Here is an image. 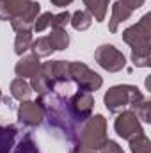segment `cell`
Returning a JSON list of instances; mask_svg holds the SVG:
<instances>
[{
  "label": "cell",
  "mask_w": 151,
  "mask_h": 153,
  "mask_svg": "<svg viewBox=\"0 0 151 153\" xmlns=\"http://www.w3.org/2000/svg\"><path fill=\"white\" fill-rule=\"evenodd\" d=\"M36 103L41 107L44 119L48 121V126L61 132L73 144L82 123L75 117L68 98L55 93V91H50L46 94H39Z\"/></svg>",
  "instance_id": "1"
},
{
  "label": "cell",
  "mask_w": 151,
  "mask_h": 153,
  "mask_svg": "<svg viewBox=\"0 0 151 153\" xmlns=\"http://www.w3.org/2000/svg\"><path fill=\"white\" fill-rule=\"evenodd\" d=\"M107 119L101 114L89 116L78 128L76 139L73 144L91 150V152H98L105 143H107Z\"/></svg>",
  "instance_id": "2"
},
{
  "label": "cell",
  "mask_w": 151,
  "mask_h": 153,
  "mask_svg": "<svg viewBox=\"0 0 151 153\" xmlns=\"http://www.w3.org/2000/svg\"><path fill=\"white\" fill-rule=\"evenodd\" d=\"M144 98V94L141 93V89L137 85H130V84H121V85H114L110 87L105 96V107L109 109V112L119 114L121 111H124L126 107H132L133 103L141 102Z\"/></svg>",
  "instance_id": "3"
},
{
  "label": "cell",
  "mask_w": 151,
  "mask_h": 153,
  "mask_svg": "<svg viewBox=\"0 0 151 153\" xmlns=\"http://www.w3.org/2000/svg\"><path fill=\"white\" fill-rule=\"evenodd\" d=\"M151 13L144 14L135 25L128 27L123 32V41L132 46L135 53H151Z\"/></svg>",
  "instance_id": "4"
},
{
  "label": "cell",
  "mask_w": 151,
  "mask_h": 153,
  "mask_svg": "<svg viewBox=\"0 0 151 153\" xmlns=\"http://www.w3.org/2000/svg\"><path fill=\"white\" fill-rule=\"evenodd\" d=\"M68 70H70V80L75 82L80 91L94 93L103 85V78L96 71H93L87 64H84L80 61L68 62Z\"/></svg>",
  "instance_id": "5"
},
{
  "label": "cell",
  "mask_w": 151,
  "mask_h": 153,
  "mask_svg": "<svg viewBox=\"0 0 151 153\" xmlns=\"http://www.w3.org/2000/svg\"><path fill=\"white\" fill-rule=\"evenodd\" d=\"M94 61L107 70L109 73H117L121 70H124L126 66V57L123 52H119L114 45H101L96 48L94 52Z\"/></svg>",
  "instance_id": "6"
},
{
  "label": "cell",
  "mask_w": 151,
  "mask_h": 153,
  "mask_svg": "<svg viewBox=\"0 0 151 153\" xmlns=\"http://www.w3.org/2000/svg\"><path fill=\"white\" fill-rule=\"evenodd\" d=\"M114 130L124 141H130V139L144 134L142 125H141V119L133 114L132 111H121L117 114V119L114 121Z\"/></svg>",
  "instance_id": "7"
},
{
  "label": "cell",
  "mask_w": 151,
  "mask_h": 153,
  "mask_svg": "<svg viewBox=\"0 0 151 153\" xmlns=\"http://www.w3.org/2000/svg\"><path fill=\"white\" fill-rule=\"evenodd\" d=\"M68 102H70V107H71L75 117L80 123H84L89 116H93V109H94V96H93V93L78 91L71 98H68Z\"/></svg>",
  "instance_id": "8"
},
{
  "label": "cell",
  "mask_w": 151,
  "mask_h": 153,
  "mask_svg": "<svg viewBox=\"0 0 151 153\" xmlns=\"http://www.w3.org/2000/svg\"><path fill=\"white\" fill-rule=\"evenodd\" d=\"M43 119H44L43 111L36 102L27 100V102H21V105L18 107V121L23 128H29V130L38 128L43 123Z\"/></svg>",
  "instance_id": "9"
},
{
  "label": "cell",
  "mask_w": 151,
  "mask_h": 153,
  "mask_svg": "<svg viewBox=\"0 0 151 153\" xmlns=\"http://www.w3.org/2000/svg\"><path fill=\"white\" fill-rule=\"evenodd\" d=\"M39 71L46 76L53 85H61V84L71 82L70 80V70H68V62L66 61H48V62L41 64V70Z\"/></svg>",
  "instance_id": "10"
},
{
  "label": "cell",
  "mask_w": 151,
  "mask_h": 153,
  "mask_svg": "<svg viewBox=\"0 0 151 153\" xmlns=\"http://www.w3.org/2000/svg\"><path fill=\"white\" fill-rule=\"evenodd\" d=\"M39 11H41V4H39V2H30L29 7H27L20 16H16L14 20H11L13 30H16V32L32 30L34 22H36V18L39 16Z\"/></svg>",
  "instance_id": "11"
},
{
  "label": "cell",
  "mask_w": 151,
  "mask_h": 153,
  "mask_svg": "<svg viewBox=\"0 0 151 153\" xmlns=\"http://www.w3.org/2000/svg\"><path fill=\"white\" fill-rule=\"evenodd\" d=\"M39 68H41L39 57L34 55V53H30V55H23L16 62L14 73H16V76H20V78H32L39 71Z\"/></svg>",
  "instance_id": "12"
},
{
  "label": "cell",
  "mask_w": 151,
  "mask_h": 153,
  "mask_svg": "<svg viewBox=\"0 0 151 153\" xmlns=\"http://www.w3.org/2000/svg\"><path fill=\"white\" fill-rule=\"evenodd\" d=\"M32 0H0V20L11 22L20 16Z\"/></svg>",
  "instance_id": "13"
},
{
  "label": "cell",
  "mask_w": 151,
  "mask_h": 153,
  "mask_svg": "<svg viewBox=\"0 0 151 153\" xmlns=\"http://www.w3.org/2000/svg\"><path fill=\"white\" fill-rule=\"evenodd\" d=\"M132 13H133V11H132L123 0H115L112 4V14H110V20H109V30H110V32H117L119 23L130 20Z\"/></svg>",
  "instance_id": "14"
},
{
  "label": "cell",
  "mask_w": 151,
  "mask_h": 153,
  "mask_svg": "<svg viewBox=\"0 0 151 153\" xmlns=\"http://www.w3.org/2000/svg\"><path fill=\"white\" fill-rule=\"evenodd\" d=\"M16 125H0V153H11L18 135Z\"/></svg>",
  "instance_id": "15"
},
{
  "label": "cell",
  "mask_w": 151,
  "mask_h": 153,
  "mask_svg": "<svg viewBox=\"0 0 151 153\" xmlns=\"http://www.w3.org/2000/svg\"><path fill=\"white\" fill-rule=\"evenodd\" d=\"M11 94H13V98L18 100V102H27V100H30V96H32V87H30V84H29L25 78L16 76V78L11 82Z\"/></svg>",
  "instance_id": "16"
},
{
  "label": "cell",
  "mask_w": 151,
  "mask_h": 153,
  "mask_svg": "<svg viewBox=\"0 0 151 153\" xmlns=\"http://www.w3.org/2000/svg\"><path fill=\"white\" fill-rule=\"evenodd\" d=\"M85 5V11L96 20V22H103L109 11V0H82Z\"/></svg>",
  "instance_id": "17"
},
{
  "label": "cell",
  "mask_w": 151,
  "mask_h": 153,
  "mask_svg": "<svg viewBox=\"0 0 151 153\" xmlns=\"http://www.w3.org/2000/svg\"><path fill=\"white\" fill-rule=\"evenodd\" d=\"M53 52L55 50H66L70 46V34L66 32V29H52V32L46 36Z\"/></svg>",
  "instance_id": "18"
},
{
  "label": "cell",
  "mask_w": 151,
  "mask_h": 153,
  "mask_svg": "<svg viewBox=\"0 0 151 153\" xmlns=\"http://www.w3.org/2000/svg\"><path fill=\"white\" fill-rule=\"evenodd\" d=\"M39 70H41V68H39ZM29 84H30L32 91H36L38 94H46V93H50V91H53V89H55V85H53L46 76L43 75L41 71H38L36 75L32 76Z\"/></svg>",
  "instance_id": "19"
},
{
  "label": "cell",
  "mask_w": 151,
  "mask_h": 153,
  "mask_svg": "<svg viewBox=\"0 0 151 153\" xmlns=\"http://www.w3.org/2000/svg\"><path fill=\"white\" fill-rule=\"evenodd\" d=\"M13 153H41V152H39L38 143L32 139V134L27 132V134H23V137L18 141V144L13 148Z\"/></svg>",
  "instance_id": "20"
},
{
  "label": "cell",
  "mask_w": 151,
  "mask_h": 153,
  "mask_svg": "<svg viewBox=\"0 0 151 153\" xmlns=\"http://www.w3.org/2000/svg\"><path fill=\"white\" fill-rule=\"evenodd\" d=\"M70 23H71V27L75 29V30H87L89 27H91V23H93V16L87 13V11H75L73 14H71V20H70Z\"/></svg>",
  "instance_id": "21"
},
{
  "label": "cell",
  "mask_w": 151,
  "mask_h": 153,
  "mask_svg": "<svg viewBox=\"0 0 151 153\" xmlns=\"http://www.w3.org/2000/svg\"><path fill=\"white\" fill-rule=\"evenodd\" d=\"M32 32L30 30H23V32H18L16 34V39H14V53L18 55H23L25 52L30 50L32 46Z\"/></svg>",
  "instance_id": "22"
},
{
  "label": "cell",
  "mask_w": 151,
  "mask_h": 153,
  "mask_svg": "<svg viewBox=\"0 0 151 153\" xmlns=\"http://www.w3.org/2000/svg\"><path fill=\"white\" fill-rule=\"evenodd\" d=\"M130 111L137 116L139 119H142L144 123H151V102L146 96H144L141 102L133 103V105L130 107Z\"/></svg>",
  "instance_id": "23"
},
{
  "label": "cell",
  "mask_w": 151,
  "mask_h": 153,
  "mask_svg": "<svg viewBox=\"0 0 151 153\" xmlns=\"http://www.w3.org/2000/svg\"><path fill=\"white\" fill-rule=\"evenodd\" d=\"M30 50H32L34 55H38L39 59H41V57H50V55L53 53V48H52L48 38H38L36 41H32Z\"/></svg>",
  "instance_id": "24"
},
{
  "label": "cell",
  "mask_w": 151,
  "mask_h": 153,
  "mask_svg": "<svg viewBox=\"0 0 151 153\" xmlns=\"http://www.w3.org/2000/svg\"><path fill=\"white\" fill-rule=\"evenodd\" d=\"M128 143H130V150H132V153H151V143L144 134H141V135L130 139Z\"/></svg>",
  "instance_id": "25"
},
{
  "label": "cell",
  "mask_w": 151,
  "mask_h": 153,
  "mask_svg": "<svg viewBox=\"0 0 151 153\" xmlns=\"http://www.w3.org/2000/svg\"><path fill=\"white\" fill-rule=\"evenodd\" d=\"M52 18H53V14L52 13H43V14H39L38 18H36V22H34V30L36 32H43V30H46L50 25H52Z\"/></svg>",
  "instance_id": "26"
},
{
  "label": "cell",
  "mask_w": 151,
  "mask_h": 153,
  "mask_svg": "<svg viewBox=\"0 0 151 153\" xmlns=\"http://www.w3.org/2000/svg\"><path fill=\"white\" fill-rule=\"evenodd\" d=\"M70 20H71V14H70L68 11L59 13V14H53L50 27H52V29H66V25L70 23Z\"/></svg>",
  "instance_id": "27"
},
{
  "label": "cell",
  "mask_w": 151,
  "mask_h": 153,
  "mask_svg": "<svg viewBox=\"0 0 151 153\" xmlns=\"http://www.w3.org/2000/svg\"><path fill=\"white\" fill-rule=\"evenodd\" d=\"M100 152L101 153H124L123 148H121L115 141H110V139H107V143L100 148Z\"/></svg>",
  "instance_id": "28"
},
{
  "label": "cell",
  "mask_w": 151,
  "mask_h": 153,
  "mask_svg": "<svg viewBox=\"0 0 151 153\" xmlns=\"http://www.w3.org/2000/svg\"><path fill=\"white\" fill-rule=\"evenodd\" d=\"M123 2H124L132 11H137V9H141V7L144 5V2H146V0H123Z\"/></svg>",
  "instance_id": "29"
},
{
  "label": "cell",
  "mask_w": 151,
  "mask_h": 153,
  "mask_svg": "<svg viewBox=\"0 0 151 153\" xmlns=\"http://www.w3.org/2000/svg\"><path fill=\"white\" fill-rule=\"evenodd\" d=\"M70 153H96V152H91V150H85V148H80L76 144H71V150Z\"/></svg>",
  "instance_id": "30"
},
{
  "label": "cell",
  "mask_w": 151,
  "mask_h": 153,
  "mask_svg": "<svg viewBox=\"0 0 151 153\" xmlns=\"http://www.w3.org/2000/svg\"><path fill=\"white\" fill-rule=\"evenodd\" d=\"M52 2V5H57V7H66V5H70L73 0H50Z\"/></svg>",
  "instance_id": "31"
},
{
  "label": "cell",
  "mask_w": 151,
  "mask_h": 153,
  "mask_svg": "<svg viewBox=\"0 0 151 153\" xmlns=\"http://www.w3.org/2000/svg\"><path fill=\"white\" fill-rule=\"evenodd\" d=\"M2 102H4V103H7V107H9V109L13 107V100H11L9 96H4V98H2Z\"/></svg>",
  "instance_id": "32"
},
{
  "label": "cell",
  "mask_w": 151,
  "mask_h": 153,
  "mask_svg": "<svg viewBox=\"0 0 151 153\" xmlns=\"http://www.w3.org/2000/svg\"><path fill=\"white\" fill-rule=\"evenodd\" d=\"M2 98H4V94H2V91H0V103H2Z\"/></svg>",
  "instance_id": "33"
}]
</instances>
